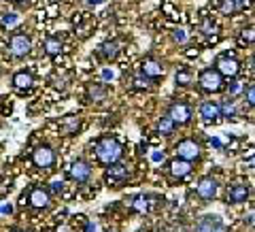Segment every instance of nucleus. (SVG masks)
Wrapping results in <instances>:
<instances>
[{"instance_id": "obj_1", "label": "nucleus", "mask_w": 255, "mask_h": 232, "mask_svg": "<svg viewBox=\"0 0 255 232\" xmlns=\"http://www.w3.org/2000/svg\"><path fill=\"white\" fill-rule=\"evenodd\" d=\"M122 154H124L122 145H119L115 139H111V137H105V139H100L98 143H96V158H98V162L105 164V166L117 164L119 158H122Z\"/></svg>"}, {"instance_id": "obj_2", "label": "nucleus", "mask_w": 255, "mask_h": 232, "mask_svg": "<svg viewBox=\"0 0 255 232\" xmlns=\"http://www.w3.org/2000/svg\"><path fill=\"white\" fill-rule=\"evenodd\" d=\"M198 85H200V90L206 94H217L226 87V81H223L219 70L213 66V68H204L202 73L198 75Z\"/></svg>"}, {"instance_id": "obj_3", "label": "nucleus", "mask_w": 255, "mask_h": 232, "mask_svg": "<svg viewBox=\"0 0 255 232\" xmlns=\"http://www.w3.org/2000/svg\"><path fill=\"white\" fill-rule=\"evenodd\" d=\"M174 151H177V158H183V160H187V162H194V160H198V158L202 156L200 143L194 141V139H183V141H179L177 145H174Z\"/></svg>"}, {"instance_id": "obj_4", "label": "nucleus", "mask_w": 255, "mask_h": 232, "mask_svg": "<svg viewBox=\"0 0 255 232\" xmlns=\"http://www.w3.org/2000/svg\"><path fill=\"white\" fill-rule=\"evenodd\" d=\"M32 49V38L23 32H15L9 41V53L13 58H26Z\"/></svg>"}, {"instance_id": "obj_5", "label": "nucleus", "mask_w": 255, "mask_h": 232, "mask_svg": "<svg viewBox=\"0 0 255 232\" xmlns=\"http://www.w3.org/2000/svg\"><path fill=\"white\" fill-rule=\"evenodd\" d=\"M215 68L221 73V77H228V79H234L238 73H241V62H238L234 55L230 53H223L215 60Z\"/></svg>"}, {"instance_id": "obj_6", "label": "nucleus", "mask_w": 255, "mask_h": 232, "mask_svg": "<svg viewBox=\"0 0 255 232\" xmlns=\"http://www.w3.org/2000/svg\"><path fill=\"white\" fill-rule=\"evenodd\" d=\"M32 162L36 169H51L55 164V151L49 145H38L32 151Z\"/></svg>"}, {"instance_id": "obj_7", "label": "nucleus", "mask_w": 255, "mask_h": 232, "mask_svg": "<svg viewBox=\"0 0 255 232\" xmlns=\"http://www.w3.org/2000/svg\"><path fill=\"white\" fill-rule=\"evenodd\" d=\"M168 117L172 119L174 124H179V126H185L191 122V109L185 105V102H172V105L168 107Z\"/></svg>"}, {"instance_id": "obj_8", "label": "nucleus", "mask_w": 255, "mask_h": 232, "mask_svg": "<svg viewBox=\"0 0 255 232\" xmlns=\"http://www.w3.org/2000/svg\"><path fill=\"white\" fill-rule=\"evenodd\" d=\"M217 190H219L217 179L202 177L200 181H198V186H196V194H198L200 201H213V198L217 196Z\"/></svg>"}, {"instance_id": "obj_9", "label": "nucleus", "mask_w": 255, "mask_h": 232, "mask_svg": "<svg viewBox=\"0 0 255 232\" xmlns=\"http://www.w3.org/2000/svg\"><path fill=\"white\" fill-rule=\"evenodd\" d=\"M28 205L32 209H47L51 205V196H49V190L45 188H32L30 194H28Z\"/></svg>"}, {"instance_id": "obj_10", "label": "nucleus", "mask_w": 255, "mask_h": 232, "mask_svg": "<svg viewBox=\"0 0 255 232\" xmlns=\"http://www.w3.org/2000/svg\"><path fill=\"white\" fill-rule=\"evenodd\" d=\"M68 175H70V179L73 181L85 183L87 179L92 177V166H90V162H85V160H75V162L70 164V169H68Z\"/></svg>"}, {"instance_id": "obj_11", "label": "nucleus", "mask_w": 255, "mask_h": 232, "mask_svg": "<svg viewBox=\"0 0 255 232\" xmlns=\"http://www.w3.org/2000/svg\"><path fill=\"white\" fill-rule=\"evenodd\" d=\"M249 196H251V190H249V186H245V183H236V186H232L228 190V203L230 205H241Z\"/></svg>"}, {"instance_id": "obj_12", "label": "nucleus", "mask_w": 255, "mask_h": 232, "mask_svg": "<svg viewBox=\"0 0 255 232\" xmlns=\"http://www.w3.org/2000/svg\"><path fill=\"white\" fill-rule=\"evenodd\" d=\"M140 73L149 79H157L164 75V66H162V62H157L153 58H145L140 62Z\"/></svg>"}, {"instance_id": "obj_13", "label": "nucleus", "mask_w": 255, "mask_h": 232, "mask_svg": "<svg viewBox=\"0 0 255 232\" xmlns=\"http://www.w3.org/2000/svg\"><path fill=\"white\" fill-rule=\"evenodd\" d=\"M168 173H170V177H174V179L187 177V175L191 173V162H187V160H183V158H174L172 162L168 164Z\"/></svg>"}, {"instance_id": "obj_14", "label": "nucleus", "mask_w": 255, "mask_h": 232, "mask_svg": "<svg viewBox=\"0 0 255 232\" xmlns=\"http://www.w3.org/2000/svg\"><path fill=\"white\" fill-rule=\"evenodd\" d=\"M128 175H130V171H128L126 164H111L107 169V179L111 183H115V186H119V183H124L128 179Z\"/></svg>"}, {"instance_id": "obj_15", "label": "nucleus", "mask_w": 255, "mask_h": 232, "mask_svg": "<svg viewBox=\"0 0 255 232\" xmlns=\"http://www.w3.org/2000/svg\"><path fill=\"white\" fill-rule=\"evenodd\" d=\"M200 117L204 119V122H217V119L221 117V105H217V102L213 100H206L200 105Z\"/></svg>"}, {"instance_id": "obj_16", "label": "nucleus", "mask_w": 255, "mask_h": 232, "mask_svg": "<svg viewBox=\"0 0 255 232\" xmlns=\"http://www.w3.org/2000/svg\"><path fill=\"white\" fill-rule=\"evenodd\" d=\"M60 130H62L64 134H77L79 130H81V119H79L77 115H66V117H62Z\"/></svg>"}, {"instance_id": "obj_17", "label": "nucleus", "mask_w": 255, "mask_h": 232, "mask_svg": "<svg viewBox=\"0 0 255 232\" xmlns=\"http://www.w3.org/2000/svg\"><path fill=\"white\" fill-rule=\"evenodd\" d=\"M13 85L17 87V90H30L32 85H34V77L28 70H19V73L13 75Z\"/></svg>"}, {"instance_id": "obj_18", "label": "nucleus", "mask_w": 255, "mask_h": 232, "mask_svg": "<svg viewBox=\"0 0 255 232\" xmlns=\"http://www.w3.org/2000/svg\"><path fill=\"white\" fill-rule=\"evenodd\" d=\"M219 218H215V215H204V218L198 220L196 224V232H215L219 226Z\"/></svg>"}, {"instance_id": "obj_19", "label": "nucleus", "mask_w": 255, "mask_h": 232, "mask_svg": "<svg viewBox=\"0 0 255 232\" xmlns=\"http://www.w3.org/2000/svg\"><path fill=\"white\" fill-rule=\"evenodd\" d=\"M43 49L49 58H55V55L62 53V38L60 36H47L43 43Z\"/></svg>"}, {"instance_id": "obj_20", "label": "nucleus", "mask_w": 255, "mask_h": 232, "mask_svg": "<svg viewBox=\"0 0 255 232\" xmlns=\"http://www.w3.org/2000/svg\"><path fill=\"white\" fill-rule=\"evenodd\" d=\"M119 53V43L117 41H107L98 47V55L102 60H113L115 55Z\"/></svg>"}, {"instance_id": "obj_21", "label": "nucleus", "mask_w": 255, "mask_h": 232, "mask_svg": "<svg viewBox=\"0 0 255 232\" xmlns=\"http://www.w3.org/2000/svg\"><path fill=\"white\" fill-rule=\"evenodd\" d=\"M107 87L100 85V83H94L90 85V90H87V98H90V102H105L107 100Z\"/></svg>"}, {"instance_id": "obj_22", "label": "nucleus", "mask_w": 255, "mask_h": 232, "mask_svg": "<svg viewBox=\"0 0 255 232\" xmlns=\"http://www.w3.org/2000/svg\"><path fill=\"white\" fill-rule=\"evenodd\" d=\"M174 128H177V124H174L168 115L162 117V119L157 122V132L162 134V137H170V134L174 132Z\"/></svg>"}, {"instance_id": "obj_23", "label": "nucleus", "mask_w": 255, "mask_h": 232, "mask_svg": "<svg viewBox=\"0 0 255 232\" xmlns=\"http://www.w3.org/2000/svg\"><path fill=\"white\" fill-rule=\"evenodd\" d=\"M174 81H177V85H181V87H187V85H191V81H194V75H191L189 68H179L177 75H174Z\"/></svg>"}, {"instance_id": "obj_24", "label": "nucleus", "mask_w": 255, "mask_h": 232, "mask_svg": "<svg viewBox=\"0 0 255 232\" xmlns=\"http://www.w3.org/2000/svg\"><path fill=\"white\" fill-rule=\"evenodd\" d=\"M238 43L241 45H255V28H245L241 34H238Z\"/></svg>"}, {"instance_id": "obj_25", "label": "nucleus", "mask_w": 255, "mask_h": 232, "mask_svg": "<svg viewBox=\"0 0 255 232\" xmlns=\"http://www.w3.org/2000/svg\"><path fill=\"white\" fill-rule=\"evenodd\" d=\"M219 11H221V15H234L236 11H238V6H236V2L234 0H219Z\"/></svg>"}, {"instance_id": "obj_26", "label": "nucleus", "mask_w": 255, "mask_h": 232, "mask_svg": "<svg viewBox=\"0 0 255 232\" xmlns=\"http://www.w3.org/2000/svg\"><path fill=\"white\" fill-rule=\"evenodd\" d=\"M200 32H202V34H206V36H211V34H215V32H217V23H215L211 17H202V21H200Z\"/></svg>"}, {"instance_id": "obj_27", "label": "nucleus", "mask_w": 255, "mask_h": 232, "mask_svg": "<svg viewBox=\"0 0 255 232\" xmlns=\"http://www.w3.org/2000/svg\"><path fill=\"white\" fill-rule=\"evenodd\" d=\"M221 117H228V119H234L236 117V109H234V102L232 100H226L221 105Z\"/></svg>"}, {"instance_id": "obj_28", "label": "nucleus", "mask_w": 255, "mask_h": 232, "mask_svg": "<svg viewBox=\"0 0 255 232\" xmlns=\"http://www.w3.org/2000/svg\"><path fill=\"white\" fill-rule=\"evenodd\" d=\"M17 21H19V15L17 13H6V15H2V26L4 28H13V26H17Z\"/></svg>"}, {"instance_id": "obj_29", "label": "nucleus", "mask_w": 255, "mask_h": 232, "mask_svg": "<svg viewBox=\"0 0 255 232\" xmlns=\"http://www.w3.org/2000/svg\"><path fill=\"white\" fill-rule=\"evenodd\" d=\"M134 87H136V90H149V85H151V81H149V77H145V75H136L134 77Z\"/></svg>"}, {"instance_id": "obj_30", "label": "nucleus", "mask_w": 255, "mask_h": 232, "mask_svg": "<svg viewBox=\"0 0 255 232\" xmlns=\"http://www.w3.org/2000/svg\"><path fill=\"white\" fill-rule=\"evenodd\" d=\"M245 98H247V102H249V107H253V109H255V83H251L249 87H247Z\"/></svg>"}, {"instance_id": "obj_31", "label": "nucleus", "mask_w": 255, "mask_h": 232, "mask_svg": "<svg viewBox=\"0 0 255 232\" xmlns=\"http://www.w3.org/2000/svg\"><path fill=\"white\" fill-rule=\"evenodd\" d=\"M172 38H174V43H185L187 41V32L183 28H177L172 32Z\"/></svg>"}, {"instance_id": "obj_32", "label": "nucleus", "mask_w": 255, "mask_h": 232, "mask_svg": "<svg viewBox=\"0 0 255 232\" xmlns=\"http://www.w3.org/2000/svg\"><path fill=\"white\" fill-rule=\"evenodd\" d=\"M134 209L136 211H147V201L142 196H136L134 198Z\"/></svg>"}, {"instance_id": "obj_33", "label": "nucleus", "mask_w": 255, "mask_h": 232, "mask_svg": "<svg viewBox=\"0 0 255 232\" xmlns=\"http://www.w3.org/2000/svg\"><path fill=\"white\" fill-rule=\"evenodd\" d=\"M243 90V85H241V81H232V83H230L228 85V94L230 96H236L238 92H241Z\"/></svg>"}, {"instance_id": "obj_34", "label": "nucleus", "mask_w": 255, "mask_h": 232, "mask_svg": "<svg viewBox=\"0 0 255 232\" xmlns=\"http://www.w3.org/2000/svg\"><path fill=\"white\" fill-rule=\"evenodd\" d=\"M64 190V181L62 179H53L51 181V192H55V194H58V192H62Z\"/></svg>"}, {"instance_id": "obj_35", "label": "nucleus", "mask_w": 255, "mask_h": 232, "mask_svg": "<svg viewBox=\"0 0 255 232\" xmlns=\"http://www.w3.org/2000/svg\"><path fill=\"white\" fill-rule=\"evenodd\" d=\"M234 2L238 6V11H245V9H249V6H251L253 0H234Z\"/></svg>"}, {"instance_id": "obj_36", "label": "nucleus", "mask_w": 255, "mask_h": 232, "mask_svg": "<svg viewBox=\"0 0 255 232\" xmlns=\"http://www.w3.org/2000/svg\"><path fill=\"white\" fill-rule=\"evenodd\" d=\"M245 224H247L249 228H255V211H251V213L245 215Z\"/></svg>"}, {"instance_id": "obj_37", "label": "nucleus", "mask_w": 255, "mask_h": 232, "mask_svg": "<svg viewBox=\"0 0 255 232\" xmlns=\"http://www.w3.org/2000/svg\"><path fill=\"white\" fill-rule=\"evenodd\" d=\"M151 160H153V162H162L164 154H159V151H153V154H151Z\"/></svg>"}, {"instance_id": "obj_38", "label": "nucleus", "mask_w": 255, "mask_h": 232, "mask_svg": "<svg viewBox=\"0 0 255 232\" xmlns=\"http://www.w3.org/2000/svg\"><path fill=\"white\" fill-rule=\"evenodd\" d=\"M85 4H90V6H98V4H102V2H107V0H83Z\"/></svg>"}, {"instance_id": "obj_39", "label": "nucleus", "mask_w": 255, "mask_h": 232, "mask_svg": "<svg viewBox=\"0 0 255 232\" xmlns=\"http://www.w3.org/2000/svg\"><path fill=\"white\" fill-rule=\"evenodd\" d=\"M102 77H105V79H107V81H109V79H113V70H109V68H105V70H102Z\"/></svg>"}, {"instance_id": "obj_40", "label": "nucleus", "mask_w": 255, "mask_h": 232, "mask_svg": "<svg viewBox=\"0 0 255 232\" xmlns=\"http://www.w3.org/2000/svg\"><path fill=\"white\" fill-rule=\"evenodd\" d=\"M2 211H4V213H13V205H9V203H6V205L2 207Z\"/></svg>"}, {"instance_id": "obj_41", "label": "nucleus", "mask_w": 255, "mask_h": 232, "mask_svg": "<svg viewBox=\"0 0 255 232\" xmlns=\"http://www.w3.org/2000/svg\"><path fill=\"white\" fill-rule=\"evenodd\" d=\"M211 145L213 147H221V141L219 139H211Z\"/></svg>"}, {"instance_id": "obj_42", "label": "nucleus", "mask_w": 255, "mask_h": 232, "mask_svg": "<svg viewBox=\"0 0 255 232\" xmlns=\"http://www.w3.org/2000/svg\"><path fill=\"white\" fill-rule=\"evenodd\" d=\"M85 232H96V226H94V224H87V228H85Z\"/></svg>"}, {"instance_id": "obj_43", "label": "nucleus", "mask_w": 255, "mask_h": 232, "mask_svg": "<svg viewBox=\"0 0 255 232\" xmlns=\"http://www.w3.org/2000/svg\"><path fill=\"white\" fill-rule=\"evenodd\" d=\"M215 232H228V230H226V226H223V224H219L217 230H215Z\"/></svg>"}, {"instance_id": "obj_44", "label": "nucleus", "mask_w": 255, "mask_h": 232, "mask_svg": "<svg viewBox=\"0 0 255 232\" xmlns=\"http://www.w3.org/2000/svg\"><path fill=\"white\" fill-rule=\"evenodd\" d=\"M13 2H17V4H23V2H28V0H13Z\"/></svg>"}, {"instance_id": "obj_45", "label": "nucleus", "mask_w": 255, "mask_h": 232, "mask_svg": "<svg viewBox=\"0 0 255 232\" xmlns=\"http://www.w3.org/2000/svg\"><path fill=\"white\" fill-rule=\"evenodd\" d=\"M253 70H255V55H253Z\"/></svg>"}, {"instance_id": "obj_46", "label": "nucleus", "mask_w": 255, "mask_h": 232, "mask_svg": "<svg viewBox=\"0 0 255 232\" xmlns=\"http://www.w3.org/2000/svg\"><path fill=\"white\" fill-rule=\"evenodd\" d=\"M17 232H26V230H17Z\"/></svg>"}, {"instance_id": "obj_47", "label": "nucleus", "mask_w": 255, "mask_h": 232, "mask_svg": "<svg viewBox=\"0 0 255 232\" xmlns=\"http://www.w3.org/2000/svg\"><path fill=\"white\" fill-rule=\"evenodd\" d=\"M0 211H2V209H0Z\"/></svg>"}]
</instances>
